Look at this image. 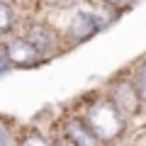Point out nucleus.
I'll return each mask as SVG.
<instances>
[{"label":"nucleus","mask_w":146,"mask_h":146,"mask_svg":"<svg viewBox=\"0 0 146 146\" xmlns=\"http://www.w3.org/2000/svg\"><path fill=\"white\" fill-rule=\"evenodd\" d=\"M88 124L93 127V131L100 136V139H112L117 136L122 129H124V122H122L119 107L115 102H95L88 112Z\"/></svg>","instance_id":"obj_1"},{"label":"nucleus","mask_w":146,"mask_h":146,"mask_svg":"<svg viewBox=\"0 0 146 146\" xmlns=\"http://www.w3.org/2000/svg\"><path fill=\"white\" fill-rule=\"evenodd\" d=\"M7 54H10L12 63H17V66H32L39 58V49L29 39H17V42H12L7 46Z\"/></svg>","instance_id":"obj_2"},{"label":"nucleus","mask_w":146,"mask_h":146,"mask_svg":"<svg viewBox=\"0 0 146 146\" xmlns=\"http://www.w3.org/2000/svg\"><path fill=\"white\" fill-rule=\"evenodd\" d=\"M66 134H68V139H71L76 146H98V139H100V136L93 131V127L85 124V122H80V119H71L66 124Z\"/></svg>","instance_id":"obj_3"},{"label":"nucleus","mask_w":146,"mask_h":146,"mask_svg":"<svg viewBox=\"0 0 146 146\" xmlns=\"http://www.w3.org/2000/svg\"><path fill=\"white\" fill-rule=\"evenodd\" d=\"M100 27H102V22H100L95 15L80 12V15H76V20H73V25H71V34L76 36V39H85V36L95 34Z\"/></svg>","instance_id":"obj_4"},{"label":"nucleus","mask_w":146,"mask_h":146,"mask_svg":"<svg viewBox=\"0 0 146 146\" xmlns=\"http://www.w3.org/2000/svg\"><path fill=\"white\" fill-rule=\"evenodd\" d=\"M27 39H29V42L34 44L36 49H39V51H46V49L54 46V34L46 29V27H42V25L32 27L29 34H27Z\"/></svg>","instance_id":"obj_5"},{"label":"nucleus","mask_w":146,"mask_h":146,"mask_svg":"<svg viewBox=\"0 0 146 146\" xmlns=\"http://www.w3.org/2000/svg\"><path fill=\"white\" fill-rule=\"evenodd\" d=\"M10 25H12V12H10V5L0 0V32L7 29Z\"/></svg>","instance_id":"obj_6"},{"label":"nucleus","mask_w":146,"mask_h":146,"mask_svg":"<svg viewBox=\"0 0 146 146\" xmlns=\"http://www.w3.org/2000/svg\"><path fill=\"white\" fill-rule=\"evenodd\" d=\"M136 88H139L141 95L146 98V61L141 63V68H139V80H136Z\"/></svg>","instance_id":"obj_7"},{"label":"nucleus","mask_w":146,"mask_h":146,"mask_svg":"<svg viewBox=\"0 0 146 146\" xmlns=\"http://www.w3.org/2000/svg\"><path fill=\"white\" fill-rule=\"evenodd\" d=\"M22 146H51L46 139H42V136H27L25 141H22Z\"/></svg>","instance_id":"obj_8"},{"label":"nucleus","mask_w":146,"mask_h":146,"mask_svg":"<svg viewBox=\"0 0 146 146\" xmlns=\"http://www.w3.org/2000/svg\"><path fill=\"white\" fill-rule=\"evenodd\" d=\"M10 63H12V58L7 54V49H0V73H5L10 68Z\"/></svg>","instance_id":"obj_9"},{"label":"nucleus","mask_w":146,"mask_h":146,"mask_svg":"<svg viewBox=\"0 0 146 146\" xmlns=\"http://www.w3.org/2000/svg\"><path fill=\"white\" fill-rule=\"evenodd\" d=\"M0 146H10V134L0 127Z\"/></svg>","instance_id":"obj_10"}]
</instances>
